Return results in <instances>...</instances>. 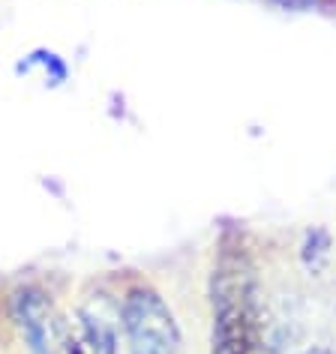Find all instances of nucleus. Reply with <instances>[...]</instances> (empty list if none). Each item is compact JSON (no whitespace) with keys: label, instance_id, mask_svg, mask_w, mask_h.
Instances as JSON below:
<instances>
[{"label":"nucleus","instance_id":"f257e3e1","mask_svg":"<svg viewBox=\"0 0 336 354\" xmlns=\"http://www.w3.org/2000/svg\"><path fill=\"white\" fill-rule=\"evenodd\" d=\"M210 351L268 354L264 306L252 255L241 234L225 232L210 273Z\"/></svg>","mask_w":336,"mask_h":354},{"label":"nucleus","instance_id":"f03ea898","mask_svg":"<svg viewBox=\"0 0 336 354\" xmlns=\"http://www.w3.org/2000/svg\"><path fill=\"white\" fill-rule=\"evenodd\" d=\"M120 327L132 354H180L178 318L150 286H136L123 295Z\"/></svg>","mask_w":336,"mask_h":354},{"label":"nucleus","instance_id":"7ed1b4c3","mask_svg":"<svg viewBox=\"0 0 336 354\" xmlns=\"http://www.w3.org/2000/svg\"><path fill=\"white\" fill-rule=\"evenodd\" d=\"M64 351L66 354H118V336H114L111 324L102 322L100 315L82 313L69 324Z\"/></svg>","mask_w":336,"mask_h":354},{"label":"nucleus","instance_id":"20e7f679","mask_svg":"<svg viewBox=\"0 0 336 354\" xmlns=\"http://www.w3.org/2000/svg\"><path fill=\"white\" fill-rule=\"evenodd\" d=\"M277 3H282V6H291V10H300V6H306L309 0H277Z\"/></svg>","mask_w":336,"mask_h":354},{"label":"nucleus","instance_id":"39448f33","mask_svg":"<svg viewBox=\"0 0 336 354\" xmlns=\"http://www.w3.org/2000/svg\"><path fill=\"white\" fill-rule=\"evenodd\" d=\"M306 354H333L330 348H324V345H315V348H309Z\"/></svg>","mask_w":336,"mask_h":354}]
</instances>
